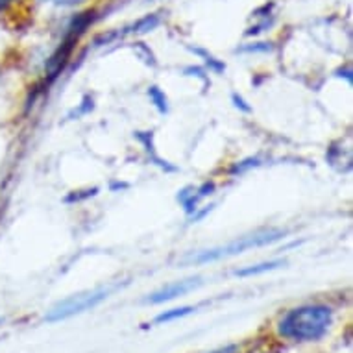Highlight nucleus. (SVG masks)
I'll list each match as a JSON object with an SVG mask.
<instances>
[{"label":"nucleus","instance_id":"nucleus-1","mask_svg":"<svg viewBox=\"0 0 353 353\" xmlns=\"http://www.w3.org/2000/svg\"><path fill=\"white\" fill-rule=\"evenodd\" d=\"M333 322V311L325 305L296 307L279 322V333L290 341H319Z\"/></svg>","mask_w":353,"mask_h":353},{"label":"nucleus","instance_id":"nucleus-2","mask_svg":"<svg viewBox=\"0 0 353 353\" xmlns=\"http://www.w3.org/2000/svg\"><path fill=\"white\" fill-rule=\"evenodd\" d=\"M281 237H285V233L279 232V230H268V232L254 233V235H248V237L235 239V241H232V243H228L226 246H219V248L198 252L196 255L187 257L185 263L203 265V263H213V261L226 259V257H233V255L243 254V252H246V250L261 248V246L272 244L276 243V241H279Z\"/></svg>","mask_w":353,"mask_h":353},{"label":"nucleus","instance_id":"nucleus-3","mask_svg":"<svg viewBox=\"0 0 353 353\" xmlns=\"http://www.w3.org/2000/svg\"><path fill=\"white\" fill-rule=\"evenodd\" d=\"M110 294L108 289L91 290V292H81V294L70 296L67 300L59 301L58 305H54L47 314V322H61L74 314H81L97 307L102 300H105Z\"/></svg>","mask_w":353,"mask_h":353},{"label":"nucleus","instance_id":"nucleus-4","mask_svg":"<svg viewBox=\"0 0 353 353\" xmlns=\"http://www.w3.org/2000/svg\"><path fill=\"white\" fill-rule=\"evenodd\" d=\"M200 287V278H191V279H183V281H176L172 285H167V287H163V289L156 290L154 294H150L146 298L148 303H165V301L176 300V298H180V296H185L187 292H191V290L198 289Z\"/></svg>","mask_w":353,"mask_h":353},{"label":"nucleus","instance_id":"nucleus-5","mask_svg":"<svg viewBox=\"0 0 353 353\" xmlns=\"http://www.w3.org/2000/svg\"><path fill=\"white\" fill-rule=\"evenodd\" d=\"M283 265V261H270V263H261V265H255V267L243 268V270H237L235 276H241V278H248V276H257V274L270 272V270H276Z\"/></svg>","mask_w":353,"mask_h":353},{"label":"nucleus","instance_id":"nucleus-6","mask_svg":"<svg viewBox=\"0 0 353 353\" xmlns=\"http://www.w3.org/2000/svg\"><path fill=\"white\" fill-rule=\"evenodd\" d=\"M194 311V307H180V309H170V311H165V313L157 314L156 324H167V322H172V320L183 319L187 314H191Z\"/></svg>","mask_w":353,"mask_h":353},{"label":"nucleus","instance_id":"nucleus-7","mask_svg":"<svg viewBox=\"0 0 353 353\" xmlns=\"http://www.w3.org/2000/svg\"><path fill=\"white\" fill-rule=\"evenodd\" d=\"M148 94H150V99L156 102L159 111H167V99H165V94H163L157 87H152L150 91H148Z\"/></svg>","mask_w":353,"mask_h":353},{"label":"nucleus","instance_id":"nucleus-8","mask_svg":"<svg viewBox=\"0 0 353 353\" xmlns=\"http://www.w3.org/2000/svg\"><path fill=\"white\" fill-rule=\"evenodd\" d=\"M48 2H54V4H59V6H76V4H81L85 0H48Z\"/></svg>","mask_w":353,"mask_h":353},{"label":"nucleus","instance_id":"nucleus-9","mask_svg":"<svg viewBox=\"0 0 353 353\" xmlns=\"http://www.w3.org/2000/svg\"><path fill=\"white\" fill-rule=\"evenodd\" d=\"M213 353H237V346H235V344H232V346L222 347V350H216V352H213Z\"/></svg>","mask_w":353,"mask_h":353},{"label":"nucleus","instance_id":"nucleus-10","mask_svg":"<svg viewBox=\"0 0 353 353\" xmlns=\"http://www.w3.org/2000/svg\"><path fill=\"white\" fill-rule=\"evenodd\" d=\"M233 100H235V102H237V105H241V108H243L244 111H250L248 105H244V102H243V100H241V99H239L237 94H233Z\"/></svg>","mask_w":353,"mask_h":353},{"label":"nucleus","instance_id":"nucleus-11","mask_svg":"<svg viewBox=\"0 0 353 353\" xmlns=\"http://www.w3.org/2000/svg\"><path fill=\"white\" fill-rule=\"evenodd\" d=\"M8 2H10V0H0V10H2V8L6 6Z\"/></svg>","mask_w":353,"mask_h":353}]
</instances>
